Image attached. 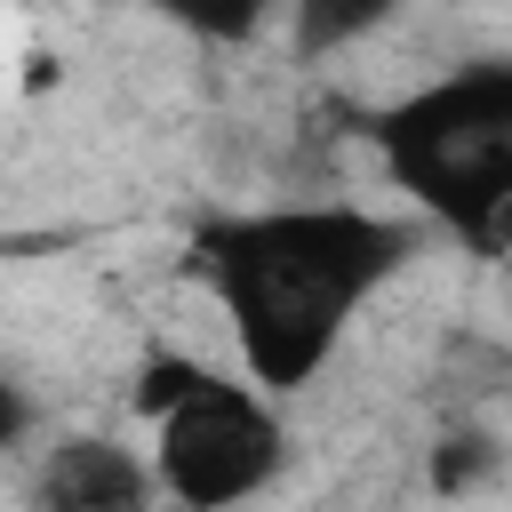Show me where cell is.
Wrapping results in <instances>:
<instances>
[{
	"label": "cell",
	"instance_id": "obj_1",
	"mask_svg": "<svg viewBox=\"0 0 512 512\" xmlns=\"http://www.w3.org/2000/svg\"><path fill=\"white\" fill-rule=\"evenodd\" d=\"M416 256V232L360 200H280L200 224L192 264L232 328V352L256 392H304L368 296Z\"/></svg>",
	"mask_w": 512,
	"mask_h": 512
},
{
	"label": "cell",
	"instance_id": "obj_2",
	"mask_svg": "<svg viewBox=\"0 0 512 512\" xmlns=\"http://www.w3.org/2000/svg\"><path fill=\"white\" fill-rule=\"evenodd\" d=\"M376 160L416 192L472 256H496L512 232V64L472 56L368 120Z\"/></svg>",
	"mask_w": 512,
	"mask_h": 512
},
{
	"label": "cell",
	"instance_id": "obj_3",
	"mask_svg": "<svg viewBox=\"0 0 512 512\" xmlns=\"http://www.w3.org/2000/svg\"><path fill=\"white\" fill-rule=\"evenodd\" d=\"M280 472H288L280 400L240 376H208L184 408L152 424V488L184 512H240Z\"/></svg>",
	"mask_w": 512,
	"mask_h": 512
},
{
	"label": "cell",
	"instance_id": "obj_4",
	"mask_svg": "<svg viewBox=\"0 0 512 512\" xmlns=\"http://www.w3.org/2000/svg\"><path fill=\"white\" fill-rule=\"evenodd\" d=\"M152 464L112 432H64L32 472V512H152Z\"/></svg>",
	"mask_w": 512,
	"mask_h": 512
},
{
	"label": "cell",
	"instance_id": "obj_5",
	"mask_svg": "<svg viewBox=\"0 0 512 512\" xmlns=\"http://www.w3.org/2000/svg\"><path fill=\"white\" fill-rule=\"evenodd\" d=\"M280 16H288V48L312 64V56H344L376 40L400 16V0H280Z\"/></svg>",
	"mask_w": 512,
	"mask_h": 512
},
{
	"label": "cell",
	"instance_id": "obj_6",
	"mask_svg": "<svg viewBox=\"0 0 512 512\" xmlns=\"http://www.w3.org/2000/svg\"><path fill=\"white\" fill-rule=\"evenodd\" d=\"M208 376H224L216 360H200L192 344H144L136 352V368H128V416L136 424H160L168 408H184Z\"/></svg>",
	"mask_w": 512,
	"mask_h": 512
},
{
	"label": "cell",
	"instance_id": "obj_7",
	"mask_svg": "<svg viewBox=\"0 0 512 512\" xmlns=\"http://www.w3.org/2000/svg\"><path fill=\"white\" fill-rule=\"evenodd\" d=\"M496 472H504V448H496L488 424H448V432L432 440V456H424L432 496H472V488H488Z\"/></svg>",
	"mask_w": 512,
	"mask_h": 512
},
{
	"label": "cell",
	"instance_id": "obj_8",
	"mask_svg": "<svg viewBox=\"0 0 512 512\" xmlns=\"http://www.w3.org/2000/svg\"><path fill=\"white\" fill-rule=\"evenodd\" d=\"M168 24H184L192 40H208V48H248L272 16H280V0H152Z\"/></svg>",
	"mask_w": 512,
	"mask_h": 512
},
{
	"label": "cell",
	"instance_id": "obj_9",
	"mask_svg": "<svg viewBox=\"0 0 512 512\" xmlns=\"http://www.w3.org/2000/svg\"><path fill=\"white\" fill-rule=\"evenodd\" d=\"M32 432H40V400L24 392V376H16V368H0V456H16Z\"/></svg>",
	"mask_w": 512,
	"mask_h": 512
}]
</instances>
